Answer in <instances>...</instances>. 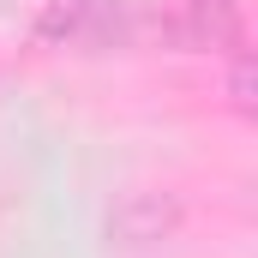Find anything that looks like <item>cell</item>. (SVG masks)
<instances>
[{
	"instance_id": "obj_1",
	"label": "cell",
	"mask_w": 258,
	"mask_h": 258,
	"mask_svg": "<svg viewBox=\"0 0 258 258\" xmlns=\"http://www.w3.org/2000/svg\"><path fill=\"white\" fill-rule=\"evenodd\" d=\"M30 36L42 48H72V54L144 48V6H132V0H42Z\"/></svg>"
},
{
	"instance_id": "obj_2",
	"label": "cell",
	"mask_w": 258,
	"mask_h": 258,
	"mask_svg": "<svg viewBox=\"0 0 258 258\" xmlns=\"http://www.w3.org/2000/svg\"><path fill=\"white\" fill-rule=\"evenodd\" d=\"M174 222H180V210H174L168 198H156V192H138V198H126V204L114 210V234H120L126 246H150V240H162Z\"/></svg>"
},
{
	"instance_id": "obj_3",
	"label": "cell",
	"mask_w": 258,
	"mask_h": 258,
	"mask_svg": "<svg viewBox=\"0 0 258 258\" xmlns=\"http://www.w3.org/2000/svg\"><path fill=\"white\" fill-rule=\"evenodd\" d=\"M228 96H234V108H240V114H252V54H246V48H234V72H228Z\"/></svg>"
}]
</instances>
